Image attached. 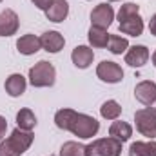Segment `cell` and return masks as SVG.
Listing matches in <instances>:
<instances>
[{
	"instance_id": "6da1fadb",
	"label": "cell",
	"mask_w": 156,
	"mask_h": 156,
	"mask_svg": "<svg viewBox=\"0 0 156 156\" xmlns=\"http://www.w3.org/2000/svg\"><path fill=\"white\" fill-rule=\"evenodd\" d=\"M35 134L31 131H22V129H15L11 133L9 138L2 140L0 144V156H22L33 144Z\"/></svg>"
},
{
	"instance_id": "7a4b0ae2",
	"label": "cell",
	"mask_w": 156,
	"mask_h": 156,
	"mask_svg": "<svg viewBox=\"0 0 156 156\" xmlns=\"http://www.w3.org/2000/svg\"><path fill=\"white\" fill-rule=\"evenodd\" d=\"M56 80V71L51 62L40 60L29 69V82L33 87H51Z\"/></svg>"
},
{
	"instance_id": "3957f363",
	"label": "cell",
	"mask_w": 156,
	"mask_h": 156,
	"mask_svg": "<svg viewBox=\"0 0 156 156\" xmlns=\"http://www.w3.org/2000/svg\"><path fill=\"white\" fill-rule=\"evenodd\" d=\"M98 129H100V122L96 118L89 116V115L76 113L67 131H71L78 138H93L98 133Z\"/></svg>"
},
{
	"instance_id": "277c9868",
	"label": "cell",
	"mask_w": 156,
	"mask_h": 156,
	"mask_svg": "<svg viewBox=\"0 0 156 156\" xmlns=\"http://www.w3.org/2000/svg\"><path fill=\"white\" fill-rule=\"evenodd\" d=\"M87 156H120L122 154V142L116 138H100L94 140L85 147Z\"/></svg>"
},
{
	"instance_id": "5b68a950",
	"label": "cell",
	"mask_w": 156,
	"mask_h": 156,
	"mask_svg": "<svg viewBox=\"0 0 156 156\" xmlns=\"http://www.w3.org/2000/svg\"><path fill=\"white\" fill-rule=\"evenodd\" d=\"M134 122L136 129L140 134L147 138H156V109L154 107H144L134 113Z\"/></svg>"
},
{
	"instance_id": "8992f818",
	"label": "cell",
	"mask_w": 156,
	"mask_h": 156,
	"mask_svg": "<svg viewBox=\"0 0 156 156\" xmlns=\"http://www.w3.org/2000/svg\"><path fill=\"white\" fill-rule=\"evenodd\" d=\"M115 20V9L109 4H98L93 11H91V24L93 27H100V29H107Z\"/></svg>"
},
{
	"instance_id": "52a82bcc",
	"label": "cell",
	"mask_w": 156,
	"mask_h": 156,
	"mask_svg": "<svg viewBox=\"0 0 156 156\" xmlns=\"http://www.w3.org/2000/svg\"><path fill=\"white\" fill-rule=\"evenodd\" d=\"M96 76L100 78L102 82H107V83H118V82L123 80V71H122V67L118 66L116 62L104 60L96 67Z\"/></svg>"
},
{
	"instance_id": "ba28073f",
	"label": "cell",
	"mask_w": 156,
	"mask_h": 156,
	"mask_svg": "<svg viewBox=\"0 0 156 156\" xmlns=\"http://www.w3.org/2000/svg\"><path fill=\"white\" fill-rule=\"evenodd\" d=\"M134 98H136L140 104L151 107L156 102V83L151 82V80L140 82V83L134 87Z\"/></svg>"
},
{
	"instance_id": "9c48e42d",
	"label": "cell",
	"mask_w": 156,
	"mask_h": 156,
	"mask_svg": "<svg viewBox=\"0 0 156 156\" xmlns=\"http://www.w3.org/2000/svg\"><path fill=\"white\" fill-rule=\"evenodd\" d=\"M20 20L13 9H4L0 13V37H11L18 31Z\"/></svg>"
},
{
	"instance_id": "30bf717a",
	"label": "cell",
	"mask_w": 156,
	"mask_h": 156,
	"mask_svg": "<svg viewBox=\"0 0 156 156\" xmlns=\"http://www.w3.org/2000/svg\"><path fill=\"white\" fill-rule=\"evenodd\" d=\"M147 60H149V49L145 45H133L125 53V64H129L131 67H142L147 64Z\"/></svg>"
},
{
	"instance_id": "8fae6325",
	"label": "cell",
	"mask_w": 156,
	"mask_h": 156,
	"mask_svg": "<svg viewBox=\"0 0 156 156\" xmlns=\"http://www.w3.org/2000/svg\"><path fill=\"white\" fill-rule=\"evenodd\" d=\"M40 42H42V47L47 53H53V55L55 53H60L64 49V44H66L64 37L58 31H47V33H44L40 37Z\"/></svg>"
},
{
	"instance_id": "7c38bea8",
	"label": "cell",
	"mask_w": 156,
	"mask_h": 156,
	"mask_svg": "<svg viewBox=\"0 0 156 156\" xmlns=\"http://www.w3.org/2000/svg\"><path fill=\"white\" fill-rule=\"evenodd\" d=\"M93 58H94V53L87 45H78L71 53V60H73V64L76 66L78 69H87L93 64Z\"/></svg>"
},
{
	"instance_id": "4fadbf2b",
	"label": "cell",
	"mask_w": 156,
	"mask_h": 156,
	"mask_svg": "<svg viewBox=\"0 0 156 156\" xmlns=\"http://www.w3.org/2000/svg\"><path fill=\"white\" fill-rule=\"evenodd\" d=\"M67 15H69V4L66 2V0H53L51 2V5L47 7V11H45V16H47V20H51V22H64L66 18H67Z\"/></svg>"
},
{
	"instance_id": "5bb4252c",
	"label": "cell",
	"mask_w": 156,
	"mask_h": 156,
	"mask_svg": "<svg viewBox=\"0 0 156 156\" xmlns=\"http://www.w3.org/2000/svg\"><path fill=\"white\" fill-rule=\"evenodd\" d=\"M40 47H42V42H40V38L37 35H24V37H20V38L16 40V49H18V53H22V55H26V56L35 55Z\"/></svg>"
},
{
	"instance_id": "9a60e30c",
	"label": "cell",
	"mask_w": 156,
	"mask_h": 156,
	"mask_svg": "<svg viewBox=\"0 0 156 156\" xmlns=\"http://www.w3.org/2000/svg\"><path fill=\"white\" fill-rule=\"evenodd\" d=\"M26 87H27L26 78L22 76L20 73H15V75H11V76L5 80V93L9 96H13V98L22 96L26 93Z\"/></svg>"
},
{
	"instance_id": "2e32d148",
	"label": "cell",
	"mask_w": 156,
	"mask_h": 156,
	"mask_svg": "<svg viewBox=\"0 0 156 156\" xmlns=\"http://www.w3.org/2000/svg\"><path fill=\"white\" fill-rule=\"evenodd\" d=\"M120 31L129 37H140L144 33V20L140 15H134L123 22H120Z\"/></svg>"
},
{
	"instance_id": "e0dca14e",
	"label": "cell",
	"mask_w": 156,
	"mask_h": 156,
	"mask_svg": "<svg viewBox=\"0 0 156 156\" xmlns=\"http://www.w3.org/2000/svg\"><path fill=\"white\" fill-rule=\"evenodd\" d=\"M109 136L111 138H116L118 142H127L131 136H133V127L127 123V122H122V120H116L111 123L109 127Z\"/></svg>"
},
{
	"instance_id": "ac0fdd59",
	"label": "cell",
	"mask_w": 156,
	"mask_h": 156,
	"mask_svg": "<svg viewBox=\"0 0 156 156\" xmlns=\"http://www.w3.org/2000/svg\"><path fill=\"white\" fill-rule=\"evenodd\" d=\"M109 37H111V35H107L105 29L93 27V26H91V29H89V33H87L89 44H91L93 47H107V44H109Z\"/></svg>"
},
{
	"instance_id": "d6986e66",
	"label": "cell",
	"mask_w": 156,
	"mask_h": 156,
	"mask_svg": "<svg viewBox=\"0 0 156 156\" xmlns=\"http://www.w3.org/2000/svg\"><path fill=\"white\" fill-rule=\"evenodd\" d=\"M16 125L22 131H31L37 125V116L31 109H20L16 113Z\"/></svg>"
},
{
	"instance_id": "ffe728a7",
	"label": "cell",
	"mask_w": 156,
	"mask_h": 156,
	"mask_svg": "<svg viewBox=\"0 0 156 156\" xmlns=\"http://www.w3.org/2000/svg\"><path fill=\"white\" fill-rule=\"evenodd\" d=\"M100 115L105 120H116L122 115V107H120V104H118L116 100H107L100 107Z\"/></svg>"
},
{
	"instance_id": "44dd1931",
	"label": "cell",
	"mask_w": 156,
	"mask_h": 156,
	"mask_svg": "<svg viewBox=\"0 0 156 156\" xmlns=\"http://www.w3.org/2000/svg\"><path fill=\"white\" fill-rule=\"evenodd\" d=\"M75 115H76V111H73V109H60V111H56V115H55L56 127L67 131L69 125H71V122H73V118H75Z\"/></svg>"
},
{
	"instance_id": "7402d4cb",
	"label": "cell",
	"mask_w": 156,
	"mask_h": 156,
	"mask_svg": "<svg viewBox=\"0 0 156 156\" xmlns=\"http://www.w3.org/2000/svg\"><path fill=\"white\" fill-rule=\"evenodd\" d=\"M87 145H82L78 142H66L60 147V156H87Z\"/></svg>"
},
{
	"instance_id": "603a6c76",
	"label": "cell",
	"mask_w": 156,
	"mask_h": 156,
	"mask_svg": "<svg viewBox=\"0 0 156 156\" xmlns=\"http://www.w3.org/2000/svg\"><path fill=\"white\" fill-rule=\"evenodd\" d=\"M107 47H109V51L113 55H122V53H125L129 49V42H127V38H122L118 35H111Z\"/></svg>"
},
{
	"instance_id": "cb8c5ba5",
	"label": "cell",
	"mask_w": 156,
	"mask_h": 156,
	"mask_svg": "<svg viewBox=\"0 0 156 156\" xmlns=\"http://www.w3.org/2000/svg\"><path fill=\"white\" fill-rule=\"evenodd\" d=\"M138 11H140V5H138V4H133V2L123 4V5L120 7V11H118V20L123 22V20H127V18L138 15Z\"/></svg>"
},
{
	"instance_id": "d4e9b609",
	"label": "cell",
	"mask_w": 156,
	"mask_h": 156,
	"mask_svg": "<svg viewBox=\"0 0 156 156\" xmlns=\"http://www.w3.org/2000/svg\"><path fill=\"white\" fill-rule=\"evenodd\" d=\"M129 156H147V142H134V144H131Z\"/></svg>"
},
{
	"instance_id": "484cf974",
	"label": "cell",
	"mask_w": 156,
	"mask_h": 156,
	"mask_svg": "<svg viewBox=\"0 0 156 156\" xmlns=\"http://www.w3.org/2000/svg\"><path fill=\"white\" fill-rule=\"evenodd\" d=\"M31 2H33L38 9H42V11H47V7L51 5V2H53V0H31Z\"/></svg>"
},
{
	"instance_id": "4316f807",
	"label": "cell",
	"mask_w": 156,
	"mask_h": 156,
	"mask_svg": "<svg viewBox=\"0 0 156 156\" xmlns=\"http://www.w3.org/2000/svg\"><path fill=\"white\" fill-rule=\"evenodd\" d=\"M5 131H7V122L4 116H0V140L5 136Z\"/></svg>"
},
{
	"instance_id": "83f0119b",
	"label": "cell",
	"mask_w": 156,
	"mask_h": 156,
	"mask_svg": "<svg viewBox=\"0 0 156 156\" xmlns=\"http://www.w3.org/2000/svg\"><path fill=\"white\" fill-rule=\"evenodd\" d=\"M147 156H156V142H147Z\"/></svg>"
},
{
	"instance_id": "f1b7e54d",
	"label": "cell",
	"mask_w": 156,
	"mask_h": 156,
	"mask_svg": "<svg viewBox=\"0 0 156 156\" xmlns=\"http://www.w3.org/2000/svg\"><path fill=\"white\" fill-rule=\"evenodd\" d=\"M149 31H151V35L156 37V13L151 16V20H149Z\"/></svg>"
},
{
	"instance_id": "f546056e",
	"label": "cell",
	"mask_w": 156,
	"mask_h": 156,
	"mask_svg": "<svg viewBox=\"0 0 156 156\" xmlns=\"http://www.w3.org/2000/svg\"><path fill=\"white\" fill-rule=\"evenodd\" d=\"M153 66L156 67V51H154V55H153Z\"/></svg>"
},
{
	"instance_id": "4dcf8cb0",
	"label": "cell",
	"mask_w": 156,
	"mask_h": 156,
	"mask_svg": "<svg viewBox=\"0 0 156 156\" xmlns=\"http://www.w3.org/2000/svg\"><path fill=\"white\" fill-rule=\"evenodd\" d=\"M109 2H118V0H109Z\"/></svg>"
},
{
	"instance_id": "1f68e13d",
	"label": "cell",
	"mask_w": 156,
	"mask_h": 156,
	"mask_svg": "<svg viewBox=\"0 0 156 156\" xmlns=\"http://www.w3.org/2000/svg\"><path fill=\"white\" fill-rule=\"evenodd\" d=\"M0 2H2V0H0Z\"/></svg>"
}]
</instances>
